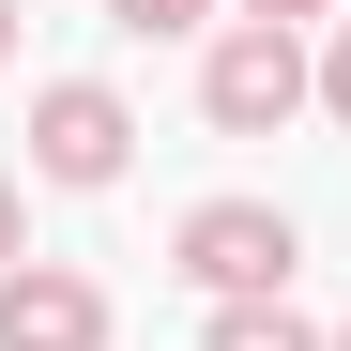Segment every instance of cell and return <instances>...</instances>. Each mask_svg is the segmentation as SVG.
Listing matches in <instances>:
<instances>
[{
	"instance_id": "cell-7",
	"label": "cell",
	"mask_w": 351,
	"mask_h": 351,
	"mask_svg": "<svg viewBox=\"0 0 351 351\" xmlns=\"http://www.w3.org/2000/svg\"><path fill=\"white\" fill-rule=\"evenodd\" d=\"M16 260H31V184L0 168V275H16Z\"/></svg>"
},
{
	"instance_id": "cell-10",
	"label": "cell",
	"mask_w": 351,
	"mask_h": 351,
	"mask_svg": "<svg viewBox=\"0 0 351 351\" xmlns=\"http://www.w3.org/2000/svg\"><path fill=\"white\" fill-rule=\"evenodd\" d=\"M0 62H16V0H0Z\"/></svg>"
},
{
	"instance_id": "cell-5",
	"label": "cell",
	"mask_w": 351,
	"mask_h": 351,
	"mask_svg": "<svg viewBox=\"0 0 351 351\" xmlns=\"http://www.w3.org/2000/svg\"><path fill=\"white\" fill-rule=\"evenodd\" d=\"M199 351H336V336H321V321H290V290H275V306H214Z\"/></svg>"
},
{
	"instance_id": "cell-1",
	"label": "cell",
	"mask_w": 351,
	"mask_h": 351,
	"mask_svg": "<svg viewBox=\"0 0 351 351\" xmlns=\"http://www.w3.org/2000/svg\"><path fill=\"white\" fill-rule=\"evenodd\" d=\"M290 260H306V229H290L275 199H199L184 229H168V275H184V290H214V306H275V290H290Z\"/></svg>"
},
{
	"instance_id": "cell-11",
	"label": "cell",
	"mask_w": 351,
	"mask_h": 351,
	"mask_svg": "<svg viewBox=\"0 0 351 351\" xmlns=\"http://www.w3.org/2000/svg\"><path fill=\"white\" fill-rule=\"evenodd\" d=\"M336 351H351V321H336Z\"/></svg>"
},
{
	"instance_id": "cell-9",
	"label": "cell",
	"mask_w": 351,
	"mask_h": 351,
	"mask_svg": "<svg viewBox=\"0 0 351 351\" xmlns=\"http://www.w3.org/2000/svg\"><path fill=\"white\" fill-rule=\"evenodd\" d=\"M245 16H260V31H306V16H336V0H245Z\"/></svg>"
},
{
	"instance_id": "cell-6",
	"label": "cell",
	"mask_w": 351,
	"mask_h": 351,
	"mask_svg": "<svg viewBox=\"0 0 351 351\" xmlns=\"http://www.w3.org/2000/svg\"><path fill=\"white\" fill-rule=\"evenodd\" d=\"M107 16H123V31L153 46V31H199V16H214V0H107Z\"/></svg>"
},
{
	"instance_id": "cell-8",
	"label": "cell",
	"mask_w": 351,
	"mask_h": 351,
	"mask_svg": "<svg viewBox=\"0 0 351 351\" xmlns=\"http://www.w3.org/2000/svg\"><path fill=\"white\" fill-rule=\"evenodd\" d=\"M321 107L351 123V16H336V46H321Z\"/></svg>"
},
{
	"instance_id": "cell-4",
	"label": "cell",
	"mask_w": 351,
	"mask_h": 351,
	"mask_svg": "<svg viewBox=\"0 0 351 351\" xmlns=\"http://www.w3.org/2000/svg\"><path fill=\"white\" fill-rule=\"evenodd\" d=\"M0 351H107V275L16 260V275H0Z\"/></svg>"
},
{
	"instance_id": "cell-2",
	"label": "cell",
	"mask_w": 351,
	"mask_h": 351,
	"mask_svg": "<svg viewBox=\"0 0 351 351\" xmlns=\"http://www.w3.org/2000/svg\"><path fill=\"white\" fill-rule=\"evenodd\" d=\"M290 107H321V62H306V31H214V62H199V123L214 138H275Z\"/></svg>"
},
{
	"instance_id": "cell-3",
	"label": "cell",
	"mask_w": 351,
	"mask_h": 351,
	"mask_svg": "<svg viewBox=\"0 0 351 351\" xmlns=\"http://www.w3.org/2000/svg\"><path fill=\"white\" fill-rule=\"evenodd\" d=\"M123 153H138V107L107 92V77H46L31 92V184L92 199V184H123Z\"/></svg>"
}]
</instances>
